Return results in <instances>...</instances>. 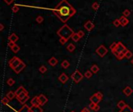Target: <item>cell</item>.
<instances>
[{
    "label": "cell",
    "instance_id": "25",
    "mask_svg": "<svg viewBox=\"0 0 133 112\" xmlns=\"http://www.w3.org/2000/svg\"><path fill=\"white\" fill-rule=\"evenodd\" d=\"M118 112H133V109L131 108V107H130L129 105L127 104L125 106V107L122 109V110H120V111H118Z\"/></svg>",
    "mask_w": 133,
    "mask_h": 112
},
{
    "label": "cell",
    "instance_id": "10",
    "mask_svg": "<svg viewBox=\"0 0 133 112\" xmlns=\"http://www.w3.org/2000/svg\"><path fill=\"white\" fill-rule=\"evenodd\" d=\"M58 80L60 81L62 84H65L68 80H69V76H68L65 72H62V73L58 76Z\"/></svg>",
    "mask_w": 133,
    "mask_h": 112
},
{
    "label": "cell",
    "instance_id": "22",
    "mask_svg": "<svg viewBox=\"0 0 133 112\" xmlns=\"http://www.w3.org/2000/svg\"><path fill=\"white\" fill-rule=\"evenodd\" d=\"M61 66H62L63 69H68V68H69V67L70 66V63H69V61H67V60H64V61L62 62Z\"/></svg>",
    "mask_w": 133,
    "mask_h": 112
},
{
    "label": "cell",
    "instance_id": "20",
    "mask_svg": "<svg viewBox=\"0 0 133 112\" xmlns=\"http://www.w3.org/2000/svg\"><path fill=\"white\" fill-rule=\"evenodd\" d=\"M6 97L9 98L10 100H13L14 98L16 97V94H15V92H13V91H9L6 94Z\"/></svg>",
    "mask_w": 133,
    "mask_h": 112
},
{
    "label": "cell",
    "instance_id": "49",
    "mask_svg": "<svg viewBox=\"0 0 133 112\" xmlns=\"http://www.w3.org/2000/svg\"><path fill=\"white\" fill-rule=\"evenodd\" d=\"M70 112H75L74 111H70Z\"/></svg>",
    "mask_w": 133,
    "mask_h": 112
},
{
    "label": "cell",
    "instance_id": "9",
    "mask_svg": "<svg viewBox=\"0 0 133 112\" xmlns=\"http://www.w3.org/2000/svg\"><path fill=\"white\" fill-rule=\"evenodd\" d=\"M25 67H26V64H25L24 61H22V62L19 64L16 68H15L13 69V71L15 72L16 74H19V72H20L21 71H23V70L25 69Z\"/></svg>",
    "mask_w": 133,
    "mask_h": 112
},
{
    "label": "cell",
    "instance_id": "36",
    "mask_svg": "<svg viewBox=\"0 0 133 112\" xmlns=\"http://www.w3.org/2000/svg\"><path fill=\"white\" fill-rule=\"evenodd\" d=\"M48 69L46 68V66L44 65H41L40 68H39V71H40L41 73H45V72H47Z\"/></svg>",
    "mask_w": 133,
    "mask_h": 112
},
{
    "label": "cell",
    "instance_id": "30",
    "mask_svg": "<svg viewBox=\"0 0 133 112\" xmlns=\"http://www.w3.org/2000/svg\"><path fill=\"white\" fill-rule=\"evenodd\" d=\"M92 75H93V72L90 71V70H88V71H86L84 73V76L86 77V79H90V78H91Z\"/></svg>",
    "mask_w": 133,
    "mask_h": 112
},
{
    "label": "cell",
    "instance_id": "50",
    "mask_svg": "<svg viewBox=\"0 0 133 112\" xmlns=\"http://www.w3.org/2000/svg\"><path fill=\"white\" fill-rule=\"evenodd\" d=\"M81 112H82V111H81Z\"/></svg>",
    "mask_w": 133,
    "mask_h": 112
},
{
    "label": "cell",
    "instance_id": "23",
    "mask_svg": "<svg viewBox=\"0 0 133 112\" xmlns=\"http://www.w3.org/2000/svg\"><path fill=\"white\" fill-rule=\"evenodd\" d=\"M26 90V89H25V88L24 87V86H19V87L16 89V90L15 91V94H16V97L17 96V95H19V94H20L21 93H23V92L24 91H25Z\"/></svg>",
    "mask_w": 133,
    "mask_h": 112
},
{
    "label": "cell",
    "instance_id": "42",
    "mask_svg": "<svg viewBox=\"0 0 133 112\" xmlns=\"http://www.w3.org/2000/svg\"><path fill=\"white\" fill-rule=\"evenodd\" d=\"M4 2H5V3H6L7 5H10L14 2V0H4Z\"/></svg>",
    "mask_w": 133,
    "mask_h": 112
},
{
    "label": "cell",
    "instance_id": "35",
    "mask_svg": "<svg viewBox=\"0 0 133 112\" xmlns=\"http://www.w3.org/2000/svg\"><path fill=\"white\" fill-rule=\"evenodd\" d=\"M43 21H44V17H43V16H38V17L36 18V22H37L38 23H43Z\"/></svg>",
    "mask_w": 133,
    "mask_h": 112
},
{
    "label": "cell",
    "instance_id": "44",
    "mask_svg": "<svg viewBox=\"0 0 133 112\" xmlns=\"http://www.w3.org/2000/svg\"><path fill=\"white\" fill-rule=\"evenodd\" d=\"M15 43H13V42H11V41H9V43H8V46H9L10 48H12V47L15 45Z\"/></svg>",
    "mask_w": 133,
    "mask_h": 112
},
{
    "label": "cell",
    "instance_id": "21",
    "mask_svg": "<svg viewBox=\"0 0 133 112\" xmlns=\"http://www.w3.org/2000/svg\"><path fill=\"white\" fill-rule=\"evenodd\" d=\"M127 104L125 103V102L124 101V100H120L119 102L118 103V104H117V107L120 109V110H122V109H124V107H125V106Z\"/></svg>",
    "mask_w": 133,
    "mask_h": 112
},
{
    "label": "cell",
    "instance_id": "32",
    "mask_svg": "<svg viewBox=\"0 0 133 112\" xmlns=\"http://www.w3.org/2000/svg\"><path fill=\"white\" fill-rule=\"evenodd\" d=\"M15 80H14L13 78H10V79H8V80L6 81V83L8 84V85H9L10 86H13L14 84H15Z\"/></svg>",
    "mask_w": 133,
    "mask_h": 112
},
{
    "label": "cell",
    "instance_id": "14",
    "mask_svg": "<svg viewBox=\"0 0 133 112\" xmlns=\"http://www.w3.org/2000/svg\"><path fill=\"white\" fill-rule=\"evenodd\" d=\"M30 103L32 106H41L40 101H39V99H38V96L33 97L30 100Z\"/></svg>",
    "mask_w": 133,
    "mask_h": 112
},
{
    "label": "cell",
    "instance_id": "43",
    "mask_svg": "<svg viewBox=\"0 0 133 112\" xmlns=\"http://www.w3.org/2000/svg\"><path fill=\"white\" fill-rule=\"evenodd\" d=\"M97 93V96H98V97L99 98H100V99L101 100H102V99H103V94H102V93H100V92H97V93Z\"/></svg>",
    "mask_w": 133,
    "mask_h": 112
},
{
    "label": "cell",
    "instance_id": "28",
    "mask_svg": "<svg viewBox=\"0 0 133 112\" xmlns=\"http://www.w3.org/2000/svg\"><path fill=\"white\" fill-rule=\"evenodd\" d=\"M11 50H12V51L13 52V53H17V52H19V50H20V47H19V46H18L17 44H15V45H14L12 48H11Z\"/></svg>",
    "mask_w": 133,
    "mask_h": 112
},
{
    "label": "cell",
    "instance_id": "37",
    "mask_svg": "<svg viewBox=\"0 0 133 112\" xmlns=\"http://www.w3.org/2000/svg\"><path fill=\"white\" fill-rule=\"evenodd\" d=\"M113 24H114L116 27H118L119 26H121V23H120V21H119V19H114V20L113 21Z\"/></svg>",
    "mask_w": 133,
    "mask_h": 112
},
{
    "label": "cell",
    "instance_id": "18",
    "mask_svg": "<svg viewBox=\"0 0 133 112\" xmlns=\"http://www.w3.org/2000/svg\"><path fill=\"white\" fill-rule=\"evenodd\" d=\"M30 110L32 112H43V109L41 106H31Z\"/></svg>",
    "mask_w": 133,
    "mask_h": 112
},
{
    "label": "cell",
    "instance_id": "29",
    "mask_svg": "<svg viewBox=\"0 0 133 112\" xmlns=\"http://www.w3.org/2000/svg\"><path fill=\"white\" fill-rule=\"evenodd\" d=\"M10 99H9V98H8L6 96L4 97L2 99V100H1L2 103V104H4V105H7L8 103H9V102H10Z\"/></svg>",
    "mask_w": 133,
    "mask_h": 112
},
{
    "label": "cell",
    "instance_id": "13",
    "mask_svg": "<svg viewBox=\"0 0 133 112\" xmlns=\"http://www.w3.org/2000/svg\"><path fill=\"white\" fill-rule=\"evenodd\" d=\"M119 21L121 23V26L122 27H125L126 25H128V23H129V20L128 19H127V17H125V16H121V17L119 18Z\"/></svg>",
    "mask_w": 133,
    "mask_h": 112
},
{
    "label": "cell",
    "instance_id": "12",
    "mask_svg": "<svg viewBox=\"0 0 133 112\" xmlns=\"http://www.w3.org/2000/svg\"><path fill=\"white\" fill-rule=\"evenodd\" d=\"M38 99H39V101H40V104L41 106H44L45 103L48 102V98L44 96V94H40L38 96Z\"/></svg>",
    "mask_w": 133,
    "mask_h": 112
},
{
    "label": "cell",
    "instance_id": "34",
    "mask_svg": "<svg viewBox=\"0 0 133 112\" xmlns=\"http://www.w3.org/2000/svg\"><path fill=\"white\" fill-rule=\"evenodd\" d=\"M19 5H16L15 4L13 5V6L12 7V11H13V13H17L19 12Z\"/></svg>",
    "mask_w": 133,
    "mask_h": 112
},
{
    "label": "cell",
    "instance_id": "47",
    "mask_svg": "<svg viewBox=\"0 0 133 112\" xmlns=\"http://www.w3.org/2000/svg\"><path fill=\"white\" fill-rule=\"evenodd\" d=\"M3 30H4V25L2 23H1L0 24V31H2Z\"/></svg>",
    "mask_w": 133,
    "mask_h": 112
},
{
    "label": "cell",
    "instance_id": "48",
    "mask_svg": "<svg viewBox=\"0 0 133 112\" xmlns=\"http://www.w3.org/2000/svg\"><path fill=\"white\" fill-rule=\"evenodd\" d=\"M131 63H132V65H133V58H132V61H131Z\"/></svg>",
    "mask_w": 133,
    "mask_h": 112
},
{
    "label": "cell",
    "instance_id": "38",
    "mask_svg": "<svg viewBox=\"0 0 133 112\" xmlns=\"http://www.w3.org/2000/svg\"><path fill=\"white\" fill-rule=\"evenodd\" d=\"M123 16H125V17H127V16H130V14H131V12L128 10V9H124L123 11Z\"/></svg>",
    "mask_w": 133,
    "mask_h": 112
},
{
    "label": "cell",
    "instance_id": "16",
    "mask_svg": "<svg viewBox=\"0 0 133 112\" xmlns=\"http://www.w3.org/2000/svg\"><path fill=\"white\" fill-rule=\"evenodd\" d=\"M19 40V37H18V36L16 34V33H11V34L10 35V37H9V41H11V42H13V43H16V41H17Z\"/></svg>",
    "mask_w": 133,
    "mask_h": 112
},
{
    "label": "cell",
    "instance_id": "3",
    "mask_svg": "<svg viewBox=\"0 0 133 112\" xmlns=\"http://www.w3.org/2000/svg\"><path fill=\"white\" fill-rule=\"evenodd\" d=\"M73 33H74V31H73L72 28L67 24L63 25V26L57 31V34L59 37L66 39L67 41L69 40V38L72 37Z\"/></svg>",
    "mask_w": 133,
    "mask_h": 112
},
{
    "label": "cell",
    "instance_id": "31",
    "mask_svg": "<svg viewBox=\"0 0 133 112\" xmlns=\"http://www.w3.org/2000/svg\"><path fill=\"white\" fill-rule=\"evenodd\" d=\"M132 56H133L132 52L130 51L129 50H128V51L125 52V54H124V57H125L126 58H128V59H130V58H131Z\"/></svg>",
    "mask_w": 133,
    "mask_h": 112
},
{
    "label": "cell",
    "instance_id": "4",
    "mask_svg": "<svg viewBox=\"0 0 133 112\" xmlns=\"http://www.w3.org/2000/svg\"><path fill=\"white\" fill-rule=\"evenodd\" d=\"M16 98L17 99V100L21 103V104H24V103L29 100L30 97H29V94H28L27 90H25L20 94L17 95V96L16 97Z\"/></svg>",
    "mask_w": 133,
    "mask_h": 112
},
{
    "label": "cell",
    "instance_id": "39",
    "mask_svg": "<svg viewBox=\"0 0 133 112\" xmlns=\"http://www.w3.org/2000/svg\"><path fill=\"white\" fill-rule=\"evenodd\" d=\"M96 105H97V103H93V102H90V104H89V107H90V110L93 111V109H94V107H95Z\"/></svg>",
    "mask_w": 133,
    "mask_h": 112
},
{
    "label": "cell",
    "instance_id": "46",
    "mask_svg": "<svg viewBox=\"0 0 133 112\" xmlns=\"http://www.w3.org/2000/svg\"><path fill=\"white\" fill-rule=\"evenodd\" d=\"M82 112H90V110L87 107H84L83 110L81 111Z\"/></svg>",
    "mask_w": 133,
    "mask_h": 112
},
{
    "label": "cell",
    "instance_id": "7",
    "mask_svg": "<svg viewBox=\"0 0 133 112\" xmlns=\"http://www.w3.org/2000/svg\"><path fill=\"white\" fill-rule=\"evenodd\" d=\"M107 52H108V50L107 49V47L104 46V45H100V47H98L97 50H96V53L100 56V57H104L107 54Z\"/></svg>",
    "mask_w": 133,
    "mask_h": 112
},
{
    "label": "cell",
    "instance_id": "1",
    "mask_svg": "<svg viewBox=\"0 0 133 112\" xmlns=\"http://www.w3.org/2000/svg\"><path fill=\"white\" fill-rule=\"evenodd\" d=\"M52 11L54 14L64 23H66L76 13V9L67 0H62Z\"/></svg>",
    "mask_w": 133,
    "mask_h": 112
},
{
    "label": "cell",
    "instance_id": "15",
    "mask_svg": "<svg viewBox=\"0 0 133 112\" xmlns=\"http://www.w3.org/2000/svg\"><path fill=\"white\" fill-rule=\"evenodd\" d=\"M122 92H123V93L125 95V96L129 97L130 95H131L133 93V90H132V89L130 87V86H126V87L123 89Z\"/></svg>",
    "mask_w": 133,
    "mask_h": 112
},
{
    "label": "cell",
    "instance_id": "41",
    "mask_svg": "<svg viewBox=\"0 0 133 112\" xmlns=\"http://www.w3.org/2000/svg\"><path fill=\"white\" fill-rule=\"evenodd\" d=\"M77 33H78V35L80 36V38H83L84 36H85V33L83 31V30H79Z\"/></svg>",
    "mask_w": 133,
    "mask_h": 112
},
{
    "label": "cell",
    "instance_id": "40",
    "mask_svg": "<svg viewBox=\"0 0 133 112\" xmlns=\"http://www.w3.org/2000/svg\"><path fill=\"white\" fill-rule=\"evenodd\" d=\"M59 42H60L61 44H62V45H64V44L67 42V40H66V39H65V38L60 37V38H59Z\"/></svg>",
    "mask_w": 133,
    "mask_h": 112
},
{
    "label": "cell",
    "instance_id": "33",
    "mask_svg": "<svg viewBox=\"0 0 133 112\" xmlns=\"http://www.w3.org/2000/svg\"><path fill=\"white\" fill-rule=\"evenodd\" d=\"M99 7H100V5H99L98 2H93V3L92 4V9H93V10L97 11V10L99 9Z\"/></svg>",
    "mask_w": 133,
    "mask_h": 112
},
{
    "label": "cell",
    "instance_id": "27",
    "mask_svg": "<svg viewBox=\"0 0 133 112\" xmlns=\"http://www.w3.org/2000/svg\"><path fill=\"white\" fill-rule=\"evenodd\" d=\"M66 48H67V50H68V51H69V52H72V51L76 49V46H75L73 44L70 43V44H69V45L67 46Z\"/></svg>",
    "mask_w": 133,
    "mask_h": 112
},
{
    "label": "cell",
    "instance_id": "17",
    "mask_svg": "<svg viewBox=\"0 0 133 112\" xmlns=\"http://www.w3.org/2000/svg\"><path fill=\"white\" fill-rule=\"evenodd\" d=\"M58 61L57 58H55V57H52L50 58V59L48 60V64L50 65H52V66H55V65H58Z\"/></svg>",
    "mask_w": 133,
    "mask_h": 112
},
{
    "label": "cell",
    "instance_id": "45",
    "mask_svg": "<svg viewBox=\"0 0 133 112\" xmlns=\"http://www.w3.org/2000/svg\"><path fill=\"white\" fill-rule=\"evenodd\" d=\"M99 110H100V106H99V104H97V105L95 106L94 109H93V111L97 112V111H98Z\"/></svg>",
    "mask_w": 133,
    "mask_h": 112
},
{
    "label": "cell",
    "instance_id": "5",
    "mask_svg": "<svg viewBox=\"0 0 133 112\" xmlns=\"http://www.w3.org/2000/svg\"><path fill=\"white\" fill-rule=\"evenodd\" d=\"M84 75H83L79 70H76L71 75V79L75 83H79L81 80H83Z\"/></svg>",
    "mask_w": 133,
    "mask_h": 112
},
{
    "label": "cell",
    "instance_id": "6",
    "mask_svg": "<svg viewBox=\"0 0 133 112\" xmlns=\"http://www.w3.org/2000/svg\"><path fill=\"white\" fill-rule=\"evenodd\" d=\"M22 61H23L19 58L16 57V56H14V57H13L9 61V65H10V68L13 70L15 68H16V67H17L19 64L22 62Z\"/></svg>",
    "mask_w": 133,
    "mask_h": 112
},
{
    "label": "cell",
    "instance_id": "11",
    "mask_svg": "<svg viewBox=\"0 0 133 112\" xmlns=\"http://www.w3.org/2000/svg\"><path fill=\"white\" fill-rule=\"evenodd\" d=\"M90 102H93V103H97V104H98V103L101 101V100L98 97V96L97 95V93H94L93 95H92V96L90 97Z\"/></svg>",
    "mask_w": 133,
    "mask_h": 112
},
{
    "label": "cell",
    "instance_id": "26",
    "mask_svg": "<svg viewBox=\"0 0 133 112\" xmlns=\"http://www.w3.org/2000/svg\"><path fill=\"white\" fill-rule=\"evenodd\" d=\"M71 38H72V40L73 41H75V42H77V41H80V39H81V38L80 37V36L78 35L77 33H73Z\"/></svg>",
    "mask_w": 133,
    "mask_h": 112
},
{
    "label": "cell",
    "instance_id": "24",
    "mask_svg": "<svg viewBox=\"0 0 133 112\" xmlns=\"http://www.w3.org/2000/svg\"><path fill=\"white\" fill-rule=\"evenodd\" d=\"M99 70H100V69H99V67L97 65H93L91 66V68H90V71L94 74L97 73V72H99Z\"/></svg>",
    "mask_w": 133,
    "mask_h": 112
},
{
    "label": "cell",
    "instance_id": "2",
    "mask_svg": "<svg viewBox=\"0 0 133 112\" xmlns=\"http://www.w3.org/2000/svg\"><path fill=\"white\" fill-rule=\"evenodd\" d=\"M110 49H111L112 54L118 60H122L124 58H125L124 57V54L128 51L126 47L121 41H118V43H116V42L112 43L110 45Z\"/></svg>",
    "mask_w": 133,
    "mask_h": 112
},
{
    "label": "cell",
    "instance_id": "8",
    "mask_svg": "<svg viewBox=\"0 0 133 112\" xmlns=\"http://www.w3.org/2000/svg\"><path fill=\"white\" fill-rule=\"evenodd\" d=\"M95 25L93 24L90 20H88L87 22H86L84 24V28L86 29L87 31H91V30L94 28Z\"/></svg>",
    "mask_w": 133,
    "mask_h": 112
},
{
    "label": "cell",
    "instance_id": "19",
    "mask_svg": "<svg viewBox=\"0 0 133 112\" xmlns=\"http://www.w3.org/2000/svg\"><path fill=\"white\" fill-rule=\"evenodd\" d=\"M16 112H32L30 110V107H29L28 105L25 104L22 107V108L20 109V110H19L18 111Z\"/></svg>",
    "mask_w": 133,
    "mask_h": 112
}]
</instances>
